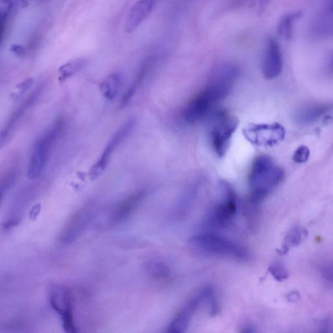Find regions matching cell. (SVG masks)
I'll use <instances>...</instances> for the list:
<instances>
[{
  "label": "cell",
  "mask_w": 333,
  "mask_h": 333,
  "mask_svg": "<svg viewBox=\"0 0 333 333\" xmlns=\"http://www.w3.org/2000/svg\"><path fill=\"white\" fill-rule=\"evenodd\" d=\"M129 136V132L124 127H121L118 131L113 136L110 143L107 145L105 150L102 153L101 157L91 168L89 170V177L91 180H95L103 173L112 157L113 152Z\"/></svg>",
  "instance_id": "obj_10"
},
{
  "label": "cell",
  "mask_w": 333,
  "mask_h": 333,
  "mask_svg": "<svg viewBox=\"0 0 333 333\" xmlns=\"http://www.w3.org/2000/svg\"><path fill=\"white\" fill-rule=\"evenodd\" d=\"M50 304L61 316L64 330L67 333H76L72 316V300L70 292L65 288L54 287L50 291Z\"/></svg>",
  "instance_id": "obj_7"
},
{
  "label": "cell",
  "mask_w": 333,
  "mask_h": 333,
  "mask_svg": "<svg viewBox=\"0 0 333 333\" xmlns=\"http://www.w3.org/2000/svg\"><path fill=\"white\" fill-rule=\"evenodd\" d=\"M302 15V12L295 11L290 12L284 16L279 23L278 32L280 35L286 40L291 39L294 23Z\"/></svg>",
  "instance_id": "obj_14"
},
{
  "label": "cell",
  "mask_w": 333,
  "mask_h": 333,
  "mask_svg": "<svg viewBox=\"0 0 333 333\" xmlns=\"http://www.w3.org/2000/svg\"><path fill=\"white\" fill-rule=\"evenodd\" d=\"M159 0H138L128 14L125 23L127 33H132L140 27L157 5Z\"/></svg>",
  "instance_id": "obj_11"
},
{
  "label": "cell",
  "mask_w": 333,
  "mask_h": 333,
  "mask_svg": "<svg viewBox=\"0 0 333 333\" xmlns=\"http://www.w3.org/2000/svg\"><path fill=\"white\" fill-rule=\"evenodd\" d=\"M324 276L329 281L333 282V266L328 267L325 271H324Z\"/></svg>",
  "instance_id": "obj_23"
},
{
  "label": "cell",
  "mask_w": 333,
  "mask_h": 333,
  "mask_svg": "<svg viewBox=\"0 0 333 333\" xmlns=\"http://www.w3.org/2000/svg\"><path fill=\"white\" fill-rule=\"evenodd\" d=\"M33 82V79H27V80L23 81L22 83H21L20 85H18L17 88H18L19 91L21 92H24L25 90H27V89H28L29 87L31 86Z\"/></svg>",
  "instance_id": "obj_22"
},
{
  "label": "cell",
  "mask_w": 333,
  "mask_h": 333,
  "mask_svg": "<svg viewBox=\"0 0 333 333\" xmlns=\"http://www.w3.org/2000/svg\"><path fill=\"white\" fill-rule=\"evenodd\" d=\"M40 204L36 205L34 206L32 210H31L30 213H29V217L31 219H35L37 217L38 213L40 212Z\"/></svg>",
  "instance_id": "obj_24"
},
{
  "label": "cell",
  "mask_w": 333,
  "mask_h": 333,
  "mask_svg": "<svg viewBox=\"0 0 333 333\" xmlns=\"http://www.w3.org/2000/svg\"><path fill=\"white\" fill-rule=\"evenodd\" d=\"M210 121L209 134L215 154L223 157L229 147L230 140L238 125V119L227 111L213 112Z\"/></svg>",
  "instance_id": "obj_4"
},
{
  "label": "cell",
  "mask_w": 333,
  "mask_h": 333,
  "mask_svg": "<svg viewBox=\"0 0 333 333\" xmlns=\"http://www.w3.org/2000/svg\"><path fill=\"white\" fill-rule=\"evenodd\" d=\"M30 1L31 0H20V5L22 7H26Z\"/></svg>",
  "instance_id": "obj_26"
},
{
  "label": "cell",
  "mask_w": 333,
  "mask_h": 333,
  "mask_svg": "<svg viewBox=\"0 0 333 333\" xmlns=\"http://www.w3.org/2000/svg\"><path fill=\"white\" fill-rule=\"evenodd\" d=\"M285 172L273 164L272 159L266 155L256 158L252 164L249 176L251 190V201L257 204L282 182Z\"/></svg>",
  "instance_id": "obj_2"
},
{
  "label": "cell",
  "mask_w": 333,
  "mask_h": 333,
  "mask_svg": "<svg viewBox=\"0 0 333 333\" xmlns=\"http://www.w3.org/2000/svg\"><path fill=\"white\" fill-rule=\"evenodd\" d=\"M190 244L204 255L232 258L237 260L248 259L246 249L233 241L213 232H204L192 237Z\"/></svg>",
  "instance_id": "obj_3"
},
{
  "label": "cell",
  "mask_w": 333,
  "mask_h": 333,
  "mask_svg": "<svg viewBox=\"0 0 333 333\" xmlns=\"http://www.w3.org/2000/svg\"><path fill=\"white\" fill-rule=\"evenodd\" d=\"M41 1H48V0H41Z\"/></svg>",
  "instance_id": "obj_28"
},
{
  "label": "cell",
  "mask_w": 333,
  "mask_h": 333,
  "mask_svg": "<svg viewBox=\"0 0 333 333\" xmlns=\"http://www.w3.org/2000/svg\"><path fill=\"white\" fill-rule=\"evenodd\" d=\"M238 74V68L232 64H223L217 67L208 85L183 109V120L194 123L212 114L217 104L229 95Z\"/></svg>",
  "instance_id": "obj_1"
},
{
  "label": "cell",
  "mask_w": 333,
  "mask_h": 333,
  "mask_svg": "<svg viewBox=\"0 0 333 333\" xmlns=\"http://www.w3.org/2000/svg\"><path fill=\"white\" fill-rule=\"evenodd\" d=\"M307 232L302 228H293L287 235L285 244L281 249V253L286 254L289 251L290 247L298 246L303 241V238L307 236Z\"/></svg>",
  "instance_id": "obj_17"
},
{
  "label": "cell",
  "mask_w": 333,
  "mask_h": 333,
  "mask_svg": "<svg viewBox=\"0 0 333 333\" xmlns=\"http://www.w3.org/2000/svg\"><path fill=\"white\" fill-rule=\"evenodd\" d=\"M271 273L277 281H283L287 279L288 273L285 267L279 262H275L269 269Z\"/></svg>",
  "instance_id": "obj_19"
},
{
  "label": "cell",
  "mask_w": 333,
  "mask_h": 333,
  "mask_svg": "<svg viewBox=\"0 0 333 333\" xmlns=\"http://www.w3.org/2000/svg\"><path fill=\"white\" fill-rule=\"evenodd\" d=\"M144 196V193L143 192H138L122 202L114 213V219H113L114 221L116 223H119L127 219L132 211L140 203Z\"/></svg>",
  "instance_id": "obj_12"
},
{
  "label": "cell",
  "mask_w": 333,
  "mask_h": 333,
  "mask_svg": "<svg viewBox=\"0 0 333 333\" xmlns=\"http://www.w3.org/2000/svg\"><path fill=\"white\" fill-rule=\"evenodd\" d=\"M283 55L280 46L275 38L267 40L262 61V72L267 80H273L280 75L283 69Z\"/></svg>",
  "instance_id": "obj_8"
},
{
  "label": "cell",
  "mask_w": 333,
  "mask_h": 333,
  "mask_svg": "<svg viewBox=\"0 0 333 333\" xmlns=\"http://www.w3.org/2000/svg\"><path fill=\"white\" fill-rule=\"evenodd\" d=\"M123 82V77L119 73L109 76L100 85V90L106 100H112L116 97Z\"/></svg>",
  "instance_id": "obj_13"
},
{
  "label": "cell",
  "mask_w": 333,
  "mask_h": 333,
  "mask_svg": "<svg viewBox=\"0 0 333 333\" xmlns=\"http://www.w3.org/2000/svg\"><path fill=\"white\" fill-rule=\"evenodd\" d=\"M328 108L324 106H313L303 109L298 115V121L302 123H309L317 120L326 113Z\"/></svg>",
  "instance_id": "obj_18"
},
{
  "label": "cell",
  "mask_w": 333,
  "mask_h": 333,
  "mask_svg": "<svg viewBox=\"0 0 333 333\" xmlns=\"http://www.w3.org/2000/svg\"><path fill=\"white\" fill-rule=\"evenodd\" d=\"M63 125L62 119H57L36 143L27 166V175L30 180H35L42 173L51 148L60 134Z\"/></svg>",
  "instance_id": "obj_5"
},
{
  "label": "cell",
  "mask_w": 333,
  "mask_h": 333,
  "mask_svg": "<svg viewBox=\"0 0 333 333\" xmlns=\"http://www.w3.org/2000/svg\"><path fill=\"white\" fill-rule=\"evenodd\" d=\"M18 5H20V0H1L0 3L1 38L3 37V32L5 31V27L7 25L8 19Z\"/></svg>",
  "instance_id": "obj_16"
},
{
  "label": "cell",
  "mask_w": 333,
  "mask_h": 333,
  "mask_svg": "<svg viewBox=\"0 0 333 333\" xmlns=\"http://www.w3.org/2000/svg\"><path fill=\"white\" fill-rule=\"evenodd\" d=\"M221 198L209 213L206 219L207 227L221 228L227 227L237 213L236 196L231 186L226 182H220Z\"/></svg>",
  "instance_id": "obj_6"
},
{
  "label": "cell",
  "mask_w": 333,
  "mask_h": 333,
  "mask_svg": "<svg viewBox=\"0 0 333 333\" xmlns=\"http://www.w3.org/2000/svg\"><path fill=\"white\" fill-rule=\"evenodd\" d=\"M86 65V61L83 59L70 61L59 68V80L63 82L74 74L78 73Z\"/></svg>",
  "instance_id": "obj_15"
},
{
  "label": "cell",
  "mask_w": 333,
  "mask_h": 333,
  "mask_svg": "<svg viewBox=\"0 0 333 333\" xmlns=\"http://www.w3.org/2000/svg\"><path fill=\"white\" fill-rule=\"evenodd\" d=\"M10 50L12 53H14L16 56L18 57L23 56L25 52V48H23L22 46L18 45V44H14V45H12L11 47H10Z\"/></svg>",
  "instance_id": "obj_21"
},
{
  "label": "cell",
  "mask_w": 333,
  "mask_h": 333,
  "mask_svg": "<svg viewBox=\"0 0 333 333\" xmlns=\"http://www.w3.org/2000/svg\"><path fill=\"white\" fill-rule=\"evenodd\" d=\"M204 303L202 292L186 302L172 320L168 328V332L183 333L188 328L190 322L200 304Z\"/></svg>",
  "instance_id": "obj_9"
},
{
  "label": "cell",
  "mask_w": 333,
  "mask_h": 333,
  "mask_svg": "<svg viewBox=\"0 0 333 333\" xmlns=\"http://www.w3.org/2000/svg\"><path fill=\"white\" fill-rule=\"evenodd\" d=\"M330 70L333 72V55H332V59L330 60Z\"/></svg>",
  "instance_id": "obj_27"
},
{
  "label": "cell",
  "mask_w": 333,
  "mask_h": 333,
  "mask_svg": "<svg viewBox=\"0 0 333 333\" xmlns=\"http://www.w3.org/2000/svg\"><path fill=\"white\" fill-rule=\"evenodd\" d=\"M299 298H300V296L298 295L297 292H293V293L290 294V296H288L290 302H296V301L298 300Z\"/></svg>",
  "instance_id": "obj_25"
},
{
  "label": "cell",
  "mask_w": 333,
  "mask_h": 333,
  "mask_svg": "<svg viewBox=\"0 0 333 333\" xmlns=\"http://www.w3.org/2000/svg\"><path fill=\"white\" fill-rule=\"evenodd\" d=\"M310 156V151L308 147L302 146L299 147L294 154L293 160L296 163L303 164L308 160Z\"/></svg>",
  "instance_id": "obj_20"
}]
</instances>
